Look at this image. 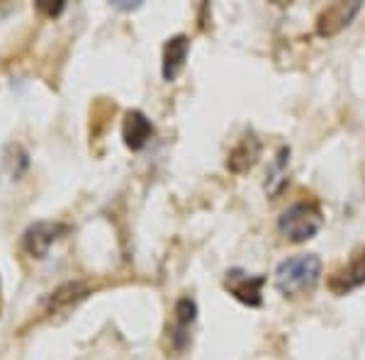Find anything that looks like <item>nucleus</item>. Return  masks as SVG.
Returning <instances> with one entry per match:
<instances>
[{"label": "nucleus", "instance_id": "obj_9", "mask_svg": "<svg viewBox=\"0 0 365 360\" xmlns=\"http://www.w3.org/2000/svg\"><path fill=\"white\" fill-rule=\"evenodd\" d=\"M91 294V287L86 282H63L61 287H56L49 297L44 299V309L46 314H61V312H68L73 307H78L83 299Z\"/></svg>", "mask_w": 365, "mask_h": 360}, {"label": "nucleus", "instance_id": "obj_1", "mask_svg": "<svg viewBox=\"0 0 365 360\" xmlns=\"http://www.w3.org/2000/svg\"><path fill=\"white\" fill-rule=\"evenodd\" d=\"M322 258L317 253H297V256L285 258L282 263H278L273 273L275 290L282 297H307L317 290L322 280Z\"/></svg>", "mask_w": 365, "mask_h": 360}, {"label": "nucleus", "instance_id": "obj_12", "mask_svg": "<svg viewBox=\"0 0 365 360\" xmlns=\"http://www.w3.org/2000/svg\"><path fill=\"white\" fill-rule=\"evenodd\" d=\"M63 8H66V3H46V0H39L37 3V10L46 17H56L63 13Z\"/></svg>", "mask_w": 365, "mask_h": 360}, {"label": "nucleus", "instance_id": "obj_11", "mask_svg": "<svg viewBox=\"0 0 365 360\" xmlns=\"http://www.w3.org/2000/svg\"><path fill=\"white\" fill-rule=\"evenodd\" d=\"M258 158H261V141L253 137V134H249V137L239 139V144L229 151L227 168L232 170V173H237V175L246 173V170H251L253 166H256Z\"/></svg>", "mask_w": 365, "mask_h": 360}, {"label": "nucleus", "instance_id": "obj_5", "mask_svg": "<svg viewBox=\"0 0 365 360\" xmlns=\"http://www.w3.org/2000/svg\"><path fill=\"white\" fill-rule=\"evenodd\" d=\"M197 319V302L192 297H180L173 307V326L168 329V339L173 356H180L190 346V326Z\"/></svg>", "mask_w": 365, "mask_h": 360}, {"label": "nucleus", "instance_id": "obj_10", "mask_svg": "<svg viewBox=\"0 0 365 360\" xmlns=\"http://www.w3.org/2000/svg\"><path fill=\"white\" fill-rule=\"evenodd\" d=\"M187 51H190V39L185 34H175L170 37L166 44H163V61H161V73H163V81H175L178 73L185 66V58H187Z\"/></svg>", "mask_w": 365, "mask_h": 360}, {"label": "nucleus", "instance_id": "obj_6", "mask_svg": "<svg viewBox=\"0 0 365 360\" xmlns=\"http://www.w3.org/2000/svg\"><path fill=\"white\" fill-rule=\"evenodd\" d=\"M365 285V246L351 256V261L329 277V290L334 294H349Z\"/></svg>", "mask_w": 365, "mask_h": 360}, {"label": "nucleus", "instance_id": "obj_4", "mask_svg": "<svg viewBox=\"0 0 365 360\" xmlns=\"http://www.w3.org/2000/svg\"><path fill=\"white\" fill-rule=\"evenodd\" d=\"M263 285L266 275H249L241 268H232L225 277V290L246 307L263 304Z\"/></svg>", "mask_w": 365, "mask_h": 360}, {"label": "nucleus", "instance_id": "obj_7", "mask_svg": "<svg viewBox=\"0 0 365 360\" xmlns=\"http://www.w3.org/2000/svg\"><path fill=\"white\" fill-rule=\"evenodd\" d=\"M361 13V3L353 0V3H334L327 5L322 10V15L317 17V34L319 37H334L344 27L351 25V20Z\"/></svg>", "mask_w": 365, "mask_h": 360}, {"label": "nucleus", "instance_id": "obj_2", "mask_svg": "<svg viewBox=\"0 0 365 360\" xmlns=\"http://www.w3.org/2000/svg\"><path fill=\"white\" fill-rule=\"evenodd\" d=\"M324 227V215L314 202H295L290 205L278 220V232L292 244H304L314 239Z\"/></svg>", "mask_w": 365, "mask_h": 360}, {"label": "nucleus", "instance_id": "obj_8", "mask_svg": "<svg viewBox=\"0 0 365 360\" xmlns=\"http://www.w3.org/2000/svg\"><path fill=\"white\" fill-rule=\"evenodd\" d=\"M154 137V125L141 110H129L122 122V139L129 151H141Z\"/></svg>", "mask_w": 365, "mask_h": 360}, {"label": "nucleus", "instance_id": "obj_3", "mask_svg": "<svg viewBox=\"0 0 365 360\" xmlns=\"http://www.w3.org/2000/svg\"><path fill=\"white\" fill-rule=\"evenodd\" d=\"M68 224L63 222H34L29 224L22 234V251L27 253L29 258H44L49 253L51 246L56 244L61 236L68 234Z\"/></svg>", "mask_w": 365, "mask_h": 360}]
</instances>
